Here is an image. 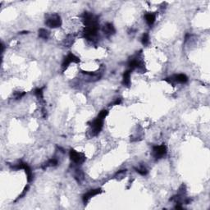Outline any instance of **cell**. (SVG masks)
I'll use <instances>...</instances> for the list:
<instances>
[{
    "label": "cell",
    "instance_id": "cell-1",
    "mask_svg": "<svg viewBox=\"0 0 210 210\" xmlns=\"http://www.w3.org/2000/svg\"><path fill=\"white\" fill-rule=\"evenodd\" d=\"M45 24L47 27H50V28H57V27H61L62 20H61V17L58 14L53 13V14L49 15L46 17Z\"/></svg>",
    "mask_w": 210,
    "mask_h": 210
},
{
    "label": "cell",
    "instance_id": "cell-2",
    "mask_svg": "<svg viewBox=\"0 0 210 210\" xmlns=\"http://www.w3.org/2000/svg\"><path fill=\"white\" fill-rule=\"evenodd\" d=\"M104 119L97 117V118L93 121L91 123V133L93 136H97L100 132L104 126Z\"/></svg>",
    "mask_w": 210,
    "mask_h": 210
},
{
    "label": "cell",
    "instance_id": "cell-3",
    "mask_svg": "<svg viewBox=\"0 0 210 210\" xmlns=\"http://www.w3.org/2000/svg\"><path fill=\"white\" fill-rule=\"evenodd\" d=\"M70 158H71V161L76 164H81L86 160V157L84 154L78 151H76L75 149L70 150Z\"/></svg>",
    "mask_w": 210,
    "mask_h": 210
},
{
    "label": "cell",
    "instance_id": "cell-4",
    "mask_svg": "<svg viewBox=\"0 0 210 210\" xmlns=\"http://www.w3.org/2000/svg\"><path fill=\"white\" fill-rule=\"evenodd\" d=\"M167 154V147L164 145H156L153 148V155L156 159L162 158Z\"/></svg>",
    "mask_w": 210,
    "mask_h": 210
},
{
    "label": "cell",
    "instance_id": "cell-5",
    "mask_svg": "<svg viewBox=\"0 0 210 210\" xmlns=\"http://www.w3.org/2000/svg\"><path fill=\"white\" fill-rule=\"evenodd\" d=\"M80 59L79 58H77L75 54L70 53L65 58L63 59V62L62 63V67L63 69H65L69 66V64H71V62H79Z\"/></svg>",
    "mask_w": 210,
    "mask_h": 210
},
{
    "label": "cell",
    "instance_id": "cell-6",
    "mask_svg": "<svg viewBox=\"0 0 210 210\" xmlns=\"http://www.w3.org/2000/svg\"><path fill=\"white\" fill-rule=\"evenodd\" d=\"M166 80H168L169 82L171 83H180V84H184V83H186L187 80H188V77L186 76L185 74H178V75H174L173 77H170V78H167Z\"/></svg>",
    "mask_w": 210,
    "mask_h": 210
},
{
    "label": "cell",
    "instance_id": "cell-7",
    "mask_svg": "<svg viewBox=\"0 0 210 210\" xmlns=\"http://www.w3.org/2000/svg\"><path fill=\"white\" fill-rule=\"evenodd\" d=\"M102 192L101 189H94V190H90L89 191H88L87 193H86L85 195H83V202L86 204L89 201V199L91 198H93L94 196L97 195H99L100 193Z\"/></svg>",
    "mask_w": 210,
    "mask_h": 210
},
{
    "label": "cell",
    "instance_id": "cell-8",
    "mask_svg": "<svg viewBox=\"0 0 210 210\" xmlns=\"http://www.w3.org/2000/svg\"><path fill=\"white\" fill-rule=\"evenodd\" d=\"M103 31H104V33L107 36H112L113 34H115L116 32L115 27H113V24L107 23L105 24L104 26V27H103Z\"/></svg>",
    "mask_w": 210,
    "mask_h": 210
},
{
    "label": "cell",
    "instance_id": "cell-9",
    "mask_svg": "<svg viewBox=\"0 0 210 210\" xmlns=\"http://www.w3.org/2000/svg\"><path fill=\"white\" fill-rule=\"evenodd\" d=\"M128 66L130 67V70H135V69H138V68L141 67V62L137 58H132L129 61Z\"/></svg>",
    "mask_w": 210,
    "mask_h": 210
},
{
    "label": "cell",
    "instance_id": "cell-10",
    "mask_svg": "<svg viewBox=\"0 0 210 210\" xmlns=\"http://www.w3.org/2000/svg\"><path fill=\"white\" fill-rule=\"evenodd\" d=\"M130 70L126 71L123 74V79H122V84L127 87L130 86Z\"/></svg>",
    "mask_w": 210,
    "mask_h": 210
},
{
    "label": "cell",
    "instance_id": "cell-11",
    "mask_svg": "<svg viewBox=\"0 0 210 210\" xmlns=\"http://www.w3.org/2000/svg\"><path fill=\"white\" fill-rule=\"evenodd\" d=\"M145 21H146V23L148 24L149 26H152V25L154 23V21H155L156 15H155L154 13H151V12H149V13H146V14H145Z\"/></svg>",
    "mask_w": 210,
    "mask_h": 210
},
{
    "label": "cell",
    "instance_id": "cell-12",
    "mask_svg": "<svg viewBox=\"0 0 210 210\" xmlns=\"http://www.w3.org/2000/svg\"><path fill=\"white\" fill-rule=\"evenodd\" d=\"M39 37L44 39H48V38L49 37V33L45 29H39Z\"/></svg>",
    "mask_w": 210,
    "mask_h": 210
},
{
    "label": "cell",
    "instance_id": "cell-13",
    "mask_svg": "<svg viewBox=\"0 0 210 210\" xmlns=\"http://www.w3.org/2000/svg\"><path fill=\"white\" fill-rule=\"evenodd\" d=\"M44 88H38L35 90V95L39 101H44Z\"/></svg>",
    "mask_w": 210,
    "mask_h": 210
},
{
    "label": "cell",
    "instance_id": "cell-14",
    "mask_svg": "<svg viewBox=\"0 0 210 210\" xmlns=\"http://www.w3.org/2000/svg\"><path fill=\"white\" fill-rule=\"evenodd\" d=\"M58 164V160L56 158H52V159L49 160L47 162V163L45 164V166L44 167V168H48V167H55Z\"/></svg>",
    "mask_w": 210,
    "mask_h": 210
},
{
    "label": "cell",
    "instance_id": "cell-15",
    "mask_svg": "<svg viewBox=\"0 0 210 210\" xmlns=\"http://www.w3.org/2000/svg\"><path fill=\"white\" fill-rule=\"evenodd\" d=\"M75 177H76L78 182H81L84 180V174L80 170H77V173L75 175Z\"/></svg>",
    "mask_w": 210,
    "mask_h": 210
},
{
    "label": "cell",
    "instance_id": "cell-16",
    "mask_svg": "<svg viewBox=\"0 0 210 210\" xmlns=\"http://www.w3.org/2000/svg\"><path fill=\"white\" fill-rule=\"evenodd\" d=\"M141 42L144 45H148L149 43V36L147 33H145L142 36V38H141Z\"/></svg>",
    "mask_w": 210,
    "mask_h": 210
},
{
    "label": "cell",
    "instance_id": "cell-17",
    "mask_svg": "<svg viewBox=\"0 0 210 210\" xmlns=\"http://www.w3.org/2000/svg\"><path fill=\"white\" fill-rule=\"evenodd\" d=\"M136 171L138 172L139 174L142 175V176H145V175H147V173H148L147 169L145 168L144 166H141V167H139L138 168H136Z\"/></svg>",
    "mask_w": 210,
    "mask_h": 210
},
{
    "label": "cell",
    "instance_id": "cell-18",
    "mask_svg": "<svg viewBox=\"0 0 210 210\" xmlns=\"http://www.w3.org/2000/svg\"><path fill=\"white\" fill-rule=\"evenodd\" d=\"M108 111H107V110H102L100 113H99L98 117H99V118H100L104 119L107 117V115H108Z\"/></svg>",
    "mask_w": 210,
    "mask_h": 210
},
{
    "label": "cell",
    "instance_id": "cell-19",
    "mask_svg": "<svg viewBox=\"0 0 210 210\" xmlns=\"http://www.w3.org/2000/svg\"><path fill=\"white\" fill-rule=\"evenodd\" d=\"M24 95H25V92H17L15 94V98L17 99H19L23 97Z\"/></svg>",
    "mask_w": 210,
    "mask_h": 210
},
{
    "label": "cell",
    "instance_id": "cell-20",
    "mask_svg": "<svg viewBox=\"0 0 210 210\" xmlns=\"http://www.w3.org/2000/svg\"><path fill=\"white\" fill-rule=\"evenodd\" d=\"M121 104V99H118L117 100L113 103V105H118V104Z\"/></svg>",
    "mask_w": 210,
    "mask_h": 210
}]
</instances>
